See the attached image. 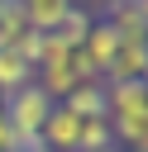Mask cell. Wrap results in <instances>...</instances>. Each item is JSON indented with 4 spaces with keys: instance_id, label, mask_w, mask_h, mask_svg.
Instances as JSON below:
<instances>
[{
    "instance_id": "6da1fadb",
    "label": "cell",
    "mask_w": 148,
    "mask_h": 152,
    "mask_svg": "<svg viewBox=\"0 0 148 152\" xmlns=\"http://www.w3.org/2000/svg\"><path fill=\"white\" fill-rule=\"evenodd\" d=\"M48 114H53V100H48L33 81L19 86L14 95H5V124H10L14 138H38V128H43Z\"/></svg>"
},
{
    "instance_id": "7a4b0ae2",
    "label": "cell",
    "mask_w": 148,
    "mask_h": 152,
    "mask_svg": "<svg viewBox=\"0 0 148 152\" xmlns=\"http://www.w3.org/2000/svg\"><path fill=\"white\" fill-rule=\"evenodd\" d=\"M76 138H81V114H72L67 104H53V114L38 128L43 152H76Z\"/></svg>"
},
{
    "instance_id": "3957f363",
    "label": "cell",
    "mask_w": 148,
    "mask_h": 152,
    "mask_svg": "<svg viewBox=\"0 0 148 152\" xmlns=\"http://www.w3.org/2000/svg\"><path fill=\"white\" fill-rule=\"evenodd\" d=\"M143 71H148V43H124L119 38V48L105 66V81H143Z\"/></svg>"
},
{
    "instance_id": "277c9868",
    "label": "cell",
    "mask_w": 148,
    "mask_h": 152,
    "mask_svg": "<svg viewBox=\"0 0 148 152\" xmlns=\"http://www.w3.org/2000/svg\"><path fill=\"white\" fill-rule=\"evenodd\" d=\"M19 10H24V24H29L33 33H53V28L67 19L72 0H19Z\"/></svg>"
},
{
    "instance_id": "5b68a950",
    "label": "cell",
    "mask_w": 148,
    "mask_h": 152,
    "mask_svg": "<svg viewBox=\"0 0 148 152\" xmlns=\"http://www.w3.org/2000/svg\"><path fill=\"white\" fill-rule=\"evenodd\" d=\"M62 104L72 114H81V119H105V81H81Z\"/></svg>"
},
{
    "instance_id": "8992f818",
    "label": "cell",
    "mask_w": 148,
    "mask_h": 152,
    "mask_svg": "<svg viewBox=\"0 0 148 152\" xmlns=\"http://www.w3.org/2000/svg\"><path fill=\"white\" fill-rule=\"evenodd\" d=\"M91 19H95V14H86L81 5H72V10H67V19L53 28V38H57L62 48H72V52H76V48L86 43V33H91Z\"/></svg>"
},
{
    "instance_id": "52a82bcc",
    "label": "cell",
    "mask_w": 148,
    "mask_h": 152,
    "mask_svg": "<svg viewBox=\"0 0 148 152\" xmlns=\"http://www.w3.org/2000/svg\"><path fill=\"white\" fill-rule=\"evenodd\" d=\"M29 81H33V66L5 48V52H0V95H14V90L29 86Z\"/></svg>"
},
{
    "instance_id": "ba28073f",
    "label": "cell",
    "mask_w": 148,
    "mask_h": 152,
    "mask_svg": "<svg viewBox=\"0 0 148 152\" xmlns=\"http://www.w3.org/2000/svg\"><path fill=\"white\" fill-rule=\"evenodd\" d=\"M110 147H115L110 119H81V138H76V152H110Z\"/></svg>"
},
{
    "instance_id": "9c48e42d",
    "label": "cell",
    "mask_w": 148,
    "mask_h": 152,
    "mask_svg": "<svg viewBox=\"0 0 148 152\" xmlns=\"http://www.w3.org/2000/svg\"><path fill=\"white\" fill-rule=\"evenodd\" d=\"M19 33H29L19 0H0V52H5V48H14V38H19Z\"/></svg>"
},
{
    "instance_id": "30bf717a",
    "label": "cell",
    "mask_w": 148,
    "mask_h": 152,
    "mask_svg": "<svg viewBox=\"0 0 148 152\" xmlns=\"http://www.w3.org/2000/svg\"><path fill=\"white\" fill-rule=\"evenodd\" d=\"M143 95H148V71H143Z\"/></svg>"
},
{
    "instance_id": "8fae6325",
    "label": "cell",
    "mask_w": 148,
    "mask_h": 152,
    "mask_svg": "<svg viewBox=\"0 0 148 152\" xmlns=\"http://www.w3.org/2000/svg\"><path fill=\"white\" fill-rule=\"evenodd\" d=\"M138 5H143V14H148V0H138Z\"/></svg>"
},
{
    "instance_id": "7c38bea8",
    "label": "cell",
    "mask_w": 148,
    "mask_h": 152,
    "mask_svg": "<svg viewBox=\"0 0 148 152\" xmlns=\"http://www.w3.org/2000/svg\"><path fill=\"white\" fill-rule=\"evenodd\" d=\"M0 109H5V95H0Z\"/></svg>"
},
{
    "instance_id": "4fadbf2b",
    "label": "cell",
    "mask_w": 148,
    "mask_h": 152,
    "mask_svg": "<svg viewBox=\"0 0 148 152\" xmlns=\"http://www.w3.org/2000/svg\"><path fill=\"white\" fill-rule=\"evenodd\" d=\"M110 152H119V147H110Z\"/></svg>"
}]
</instances>
